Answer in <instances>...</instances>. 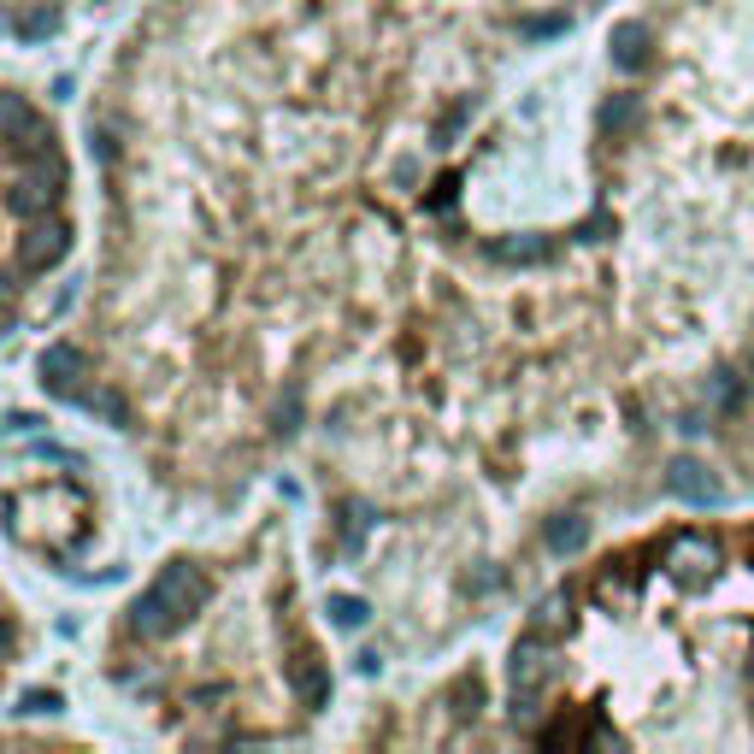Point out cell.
Returning <instances> with one entry per match:
<instances>
[{"label": "cell", "mask_w": 754, "mask_h": 754, "mask_svg": "<svg viewBox=\"0 0 754 754\" xmlns=\"http://www.w3.org/2000/svg\"><path fill=\"white\" fill-rule=\"evenodd\" d=\"M201 602H207V572L188 566V560H171L165 572L153 578V590L136 602V631H142V637H165V631H177L183 613L201 607Z\"/></svg>", "instance_id": "6da1fadb"}, {"label": "cell", "mask_w": 754, "mask_h": 754, "mask_svg": "<svg viewBox=\"0 0 754 754\" xmlns=\"http://www.w3.org/2000/svg\"><path fill=\"white\" fill-rule=\"evenodd\" d=\"M289 678H295V696H301V708H319L324 696H331V672L319 666L313 648H301L295 660H289Z\"/></svg>", "instance_id": "7a4b0ae2"}, {"label": "cell", "mask_w": 754, "mask_h": 754, "mask_svg": "<svg viewBox=\"0 0 754 754\" xmlns=\"http://www.w3.org/2000/svg\"><path fill=\"white\" fill-rule=\"evenodd\" d=\"M77 377H83V354L72 342H54V348L42 354V384L65 389V396H77Z\"/></svg>", "instance_id": "3957f363"}, {"label": "cell", "mask_w": 754, "mask_h": 754, "mask_svg": "<svg viewBox=\"0 0 754 754\" xmlns=\"http://www.w3.org/2000/svg\"><path fill=\"white\" fill-rule=\"evenodd\" d=\"M613 60H620L625 72H643L648 65V24H620L613 30Z\"/></svg>", "instance_id": "277c9868"}, {"label": "cell", "mask_w": 754, "mask_h": 754, "mask_svg": "<svg viewBox=\"0 0 754 754\" xmlns=\"http://www.w3.org/2000/svg\"><path fill=\"white\" fill-rule=\"evenodd\" d=\"M495 254H507V260H548V254H554V243H502Z\"/></svg>", "instance_id": "5b68a950"}, {"label": "cell", "mask_w": 754, "mask_h": 754, "mask_svg": "<svg viewBox=\"0 0 754 754\" xmlns=\"http://www.w3.org/2000/svg\"><path fill=\"white\" fill-rule=\"evenodd\" d=\"M631 118H637V100H631V95H620V100H613V107H607V125H613V130H625Z\"/></svg>", "instance_id": "8992f818"}, {"label": "cell", "mask_w": 754, "mask_h": 754, "mask_svg": "<svg viewBox=\"0 0 754 754\" xmlns=\"http://www.w3.org/2000/svg\"><path fill=\"white\" fill-rule=\"evenodd\" d=\"M331 613H336L342 625H359V620H366V607H359L354 595H336V607H331Z\"/></svg>", "instance_id": "52a82bcc"}]
</instances>
